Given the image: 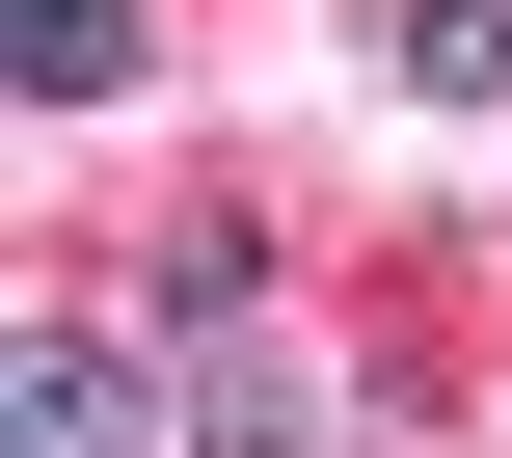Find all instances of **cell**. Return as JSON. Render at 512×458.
<instances>
[{
	"mask_svg": "<svg viewBox=\"0 0 512 458\" xmlns=\"http://www.w3.org/2000/svg\"><path fill=\"white\" fill-rule=\"evenodd\" d=\"M135 432H162V378H135L108 324H27V351H0V458H135Z\"/></svg>",
	"mask_w": 512,
	"mask_h": 458,
	"instance_id": "cell-1",
	"label": "cell"
},
{
	"mask_svg": "<svg viewBox=\"0 0 512 458\" xmlns=\"http://www.w3.org/2000/svg\"><path fill=\"white\" fill-rule=\"evenodd\" d=\"M189 432H216V458H297V432H324V378H297L270 324H216V351H189Z\"/></svg>",
	"mask_w": 512,
	"mask_h": 458,
	"instance_id": "cell-2",
	"label": "cell"
},
{
	"mask_svg": "<svg viewBox=\"0 0 512 458\" xmlns=\"http://www.w3.org/2000/svg\"><path fill=\"white\" fill-rule=\"evenodd\" d=\"M378 81L405 108H512V0H378Z\"/></svg>",
	"mask_w": 512,
	"mask_h": 458,
	"instance_id": "cell-3",
	"label": "cell"
},
{
	"mask_svg": "<svg viewBox=\"0 0 512 458\" xmlns=\"http://www.w3.org/2000/svg\"><path fill=\"white\" fill-rule=\"evenodd\" d=\"M0 81H27V108H108V81H135V0H0Z\"/></svg>",
	"mask_w": 512,
	"mask_h": 458,
	"instance_id": "cell-4",
	"label": "cell"
},
{
	"mask_svg": "<svg viewBox=\"0 0 512 458\" xmlns=\"http://www.w3.org/2000/svg\"><path fill=\"white\" fill-rule=\"evenodd\" d=\"M162 324H189V351H216V324H270V243H243V216H189V243H162Z\"/></svg>",
	"mask_w": 512,
	"mask_h": 458,
	"instance_id": "cell-5",
	"label": "cell"
}]
</instances>
